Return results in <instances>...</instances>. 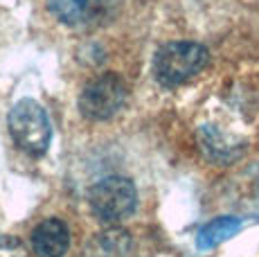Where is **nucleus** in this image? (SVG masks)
<instances>
[{"label": "nucleus", "mask_w": 259, "mask_h": 257, "mask_svg": "<svg viewBox=\"0 0 259 257\" xmlns=\"http://www.w3.org/2000/svg\"><path fill=\"white\" fill-rule=\"evenodd\" d=\"M32 248L36 257H63L70 248V230L59 219L41 221L32 232Z\"/></svg>", "instance_id": "5"}, {"label": "nucleus", "mask_w": 259, "mask_h": 257, "mask_svg": "<svg viewBox=\"0 0 259 257\" xmlns=\"http://www.w3.org/2000/svg\"><path fill=\"white\" fill-rule=\"evenodd\" d=\"M128 100V86L117 72H106V75L95 77L83 86L79 95V111L83 117L95 122L111 120L124 108Z\"/></svg>", "instance_id": "4"}, {"label": "nucleus", "mask_w": 259, "mask_h": 257, "mask_svg": "<svg viewBox=\"0 0 259 257\" xmlns=\"http://www.w3.org/2000/svg\"><path fill=\"white\" fill-rule=\"evenodd\" d=\"M210 54L194 41H174L162 46L153 57V75L162 86H181L207 66Z\"/></svg>", "instance_id": "1"}, {"label": "nucleus", "mask_w": 259, "mask_h": 257, "mask_svg": "<svg viewBox=\"0 0 259 257\" xmlns=\"http://www.w3.org/2000/svg\"><path fill=\"white\" fill-rule=\"evenodd\" d=\"M0 257H29V253L21 239L12 235H3L0 237Z\"/></svg>", "instance_id": "9"}, {"label": "nucleus", "mask_w": 259, "mask_h": 257, "mask_svg": "<svg viewBox=\"0 0 259 257\" xmlns=\"http://www.w3.org/2000/svg\"><path fill=\"white\" fill-rule=\"evenodd\" d=\"M102 0H48V7L66 25H83L97 16Z\"/></svg>", "instance_id": "6"}, {"label": "nucleus", "mask_w": 259, "mask_h": 257, "mask_svg": "<svg viewBox=\"0 0 259 257\" xmlns=\"http://www.w3.org/2000/svg\"><path fill=\"white\" fill-rule=\"evenodd\" d=\"M239 228H241V219H237V217H219V219L210 221L207 226H203V228L198 230L196 244H198V248H203V250L214 248V246H219L221 241L230 239L235 232H239Z\"/></svg>", "instance_id": "7"}, {"label": "nucleus", "mask_w": 259, "mask_h": 257, "mask_svg": "<svg viewBox=\"0 0 259 257\" xmlns=\"http://www.w3.org/2000/svg\"><path fill=\"white\" fill-rule=\"evenodd\" d=\"M136 185L124 176H106L97 181L88 192L93 215L102 224H119L136 210Z\"/></svg>", "instance_id": "3"}, {"label": "nucleus", "mask_w": 259, "mask_h": 257, "mask_svg": "<svg viewBox=\"0 0 259 257\" xmlns=\"http://www.w3.org/2000/svg\"><path fill=\"white\" fill-rule=\"evenodd\" d=\"M7 126L14 142L29 156H43L52 142V124L46 108L34 100H18L9 111Z\"/></svg>", "instance_id": "2"}, {"label": "nucleus", "mask_w": 259, "mask_h": 257, "mask_svg": "<svg viewBox=\"0 0 259 257\" xmlns=\"http://www.w3.org/2000/svg\"><path fill=\"white\" fill-rule=\"evenodd\" d=\"M203 145H205V151L214 160H228V158L237 156V149L232 147V142L228 140L221 131H217L214 126L203 128Z\"/></svg>", "instance_id": "8"}]
</instances>
